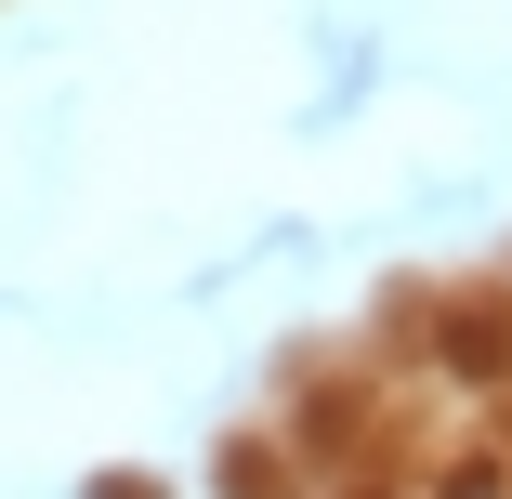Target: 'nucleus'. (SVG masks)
I'll return each mask as SVG.
<instances>
[{
  "label": "nucleus",
  "mask_w": 512,
  "mask_h": 499,
  "mask_svg": "<svg viewBox=\"0 0 512 499\" xmlns=\"http://www.w3.org/2000/svg\"><path fill=\"white\" fill-rule=\"evenodd\" d=\"M368 92H381V40H368V27H342V40L316 53V92H302V132H342V119H368Z\"/></svg>",
  "instance_id": "1"
},
{
  "label": "nucleus",
  "mask_w": 512,
  "mask_h": 499,
  "mask_svg": "<svg viewBox=\"0 0 512 499\" xmlns=\"http://www.w3.org/2000/svg\"><path fill=\"white\" fill-rule=\"evenodd\" d=\"M92 499H158V486H132V473H92Z\"/></svg>",
  "instance_id": "3"
},
{
  "label": "nucleus",
  "mask_w": 512,
  "mask_h": 499,
  "mask_svg": "<svg viewBox=\"0 0 512 499\" xmlns=\"http://www.w3.org/2000/svg\"><path fill=\"white\" fill-rule=\"evenodd\" d=\"M421 499H512V473H447V486H421Z\"/></svg>",
  "instance_id": "2"
}]
</instances>
